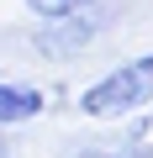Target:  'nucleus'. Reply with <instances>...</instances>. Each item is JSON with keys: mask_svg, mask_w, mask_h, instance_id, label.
<instances>
[{"mask_svg": "<svg viewBox=\"0 0 153 158\" xmlns=\"http://www.w3.org/2000/svg\"><path fill=\"white\" fill-rule=\"evenodd\" d=\"M142 106H153V53L106 69L100 79H90L79 90V116L90 121H127Z\"/></svg>", "mask_w": 153, "mask_h": 158, "instance_id": "1", "label": "nucleus"}, {"mask_svg": "<svg viewBox=\"0 0 153 158\" xmlns=\"http://www.w3.org/2000/svg\"><path fill=\"white\" fill-rule=\"evenodd\" d=\"M100 32H106L100 11H85V16H63V21H37L32 42H37V53H42V58L63 63V58H74V53H85Z\"/></svg>", "mask_w": 153, "mask_h": 158, "instance_id": "2", "label": "nucleus"}, {"mask_svg": "<svg viewBox=\"0 0 153 158\" xmlns=\"http://www.w3.org/2000/svg\"><path fill=\"white\" fill-rule=\"evenodd\" d=\"M48 111V90L21 85V79H0V132H11L21 121H37Z\"/></svg>", "mask_w": 153, "mask_h": 158, "instance_id": "3", "label": "nucleus"}, {"mask_svg": "<svg viewBox=\"0 0 153 158\" xmlns=\"http://www.w3.org/2000/svg\"><path fill=\"white\" fill-rule=\"evenodd\" d=\"M100 0H21V11L32 16V21H63V16H85V11H95Z\"/></svg>", "mask_w": 153, "mask_h": 158, "instance_id": "4", "label": "nucleus"}, {"mask_svg": "<svg viewBox=\"0 0 153 158\" xmlns=\"http://www.w3.org/2000/svg\"><path fill=\"white\" fill-rule=\"evenodd\" d=\"M111 158H153V148H148L142 137H132V142H121V148H111Z\"/></svg>", "mask_w": 153, "mask_h": 158, "instance_id": "5", "label": "nucleus"}, {"mask_svg": "<svg viewBox=\"0 0 153 158\" xmlns=\"http://www.w3.org/2000/svg\"><path fill=\"white\" fill-rule=\"evenodd\" d=\"M74 158H111V153H106V148H79Z\"/></svg>", "mask_w": 153, "mask_h": 158, "instance_id": "6", "label": "nucleus"}, {"mask_svg": "<svg viewBox=\"0 0 153 158\" xmlns=\"http://www.w3.org/2000/svg\"><path fill=\"white\" fill-rule=\"evenodd\" d=\"M0 158H16V148H11V137L0 132Z\"/></svg>", "mask_w": 153, "mask_h": 158, "instance_id": "7", "label": "nucleus"}]
</instances>
